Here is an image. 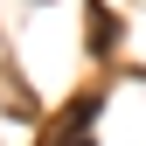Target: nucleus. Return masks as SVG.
<instances>
[{
  "instance_id": "1",
  "label": "nucleus",
  "mask_w": 146,
  "mask_h": 146,
  "mask_svg": "<svg viewBox=\"0 0 146 146\" xmlns=\"http://www.w3.org/2000/svg\"><path fill=\"white\" fill-rule=\"evenodd\" d=\"M77 146H84V139H77Z\"/></svg>"
}]
</instances>
